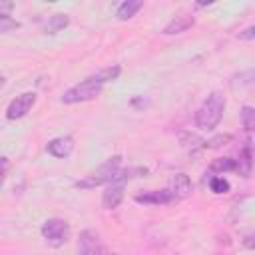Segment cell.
Listing matches in <instances>:
<instances>
[{"label": "cell", "mask_w": 255, "mask_h": 255, "mask_svg": "<svg viewBox=\"0 0 255 255\" xmlns=\"http://www.w3.org/2000/svg\"><path fill=\"white\" fill-rule=\"evenodd\" d=\"M239 116H241V126L247 131H255V108L243 106L241 112H239Z\"/></svg>", "instance_id": "obj_17"}, {"label": "cell", "mask_w": 255, "mask_h": 255, "mask_svg": "<svg viewBox=\"0 0 255 255\" xmlns=\"http://www.w3.org/2000/svg\"><path fill=\"white\" fill-rule=\"evenodd\" d=\"M241 243L247 247V249H255V231H251V233H247V235H243V239H241Z\"/></svg>", "instance_id": "obj_22"}, {"label": "cell", "mask_w": 255, "mask_h": 255, "mask_svg": "<svg viewBox=\"0 0 255 255\" xmlns=\"http://www.w3.org/2000/svg\"><path fill=\"white\" fill-rule=\"evenodd\" d=\"M141 6H143L141 0H126V2H122V4L118 6L116 18H118V20H129L131 16H135V12H137Z\"/></svg>", "instance_id": "obj_14"}, {"label": "cell", "mask_w": 255, "mask_h": 255, "mask_svg": "<svg viewBox=\"0 0 255 255\" xmlns=\"http://www.w3.org/2000/svg\"><path fill=\"white\" fill-rule=\"evenodd\" d=\"M102 90H104V84H102V82H98L94 76H90V78L82 80L80 84L72 86L70 90H66V92L62 94V102H64V104L88 102V100L98 98V96L102 94Z\"/></svg>", "instance_id": "obj_3"}, {"label": "cell", "mask_w": 255, "mask_h": 255, "mask_svg": "<svg viewBox=\"0 0 255 255\" xmlns=\"http://www.w3.org/2000/svg\"><path fill=\"white\" fill-rule=\"evenodd\" d=\"M102 255H108V253H106V251H104V253H102Z\"/></svg>", "instance_id": "obj_25"}, {"label": "cell", "mask_w": 255, "mask_h": 255, "mask_svg": "<svg viewBox=\"0 0 255 255\" xmlns=\"http://www.w3.org/2000/svg\"><path fill=\"white\" fill-rule=\"evenodd\" d=\"M209 187H211L213 193H227V191H229V181L217 175V177H211Z\"/></svg>", "instance_id": "obj_19"}, {"label": "cell", "mask_w": 255, "mask_h": 255, "mask_svg": "<svg viewBox=\"0 0 255 255\" xmlns=\"http://www.w3.org/2000/svg\"><path fill=\"white\" fill-rule=\"evenodd\" d=\"M120 165H122V155H112L96 171H92L84 179H78L76 181V187H80V189H92V187L108 185V183H112L116 179V175L120 171Z\"/></svg>", "instance_id": "obj_2"}, {"label": "cell", "mask_w": 255, "mask_h": 255, "mask_svg": "<svg viewBox=\"0 0 255 255\" xmlns=\"http://www.w3.org/2000/svg\"><path fill=\"white\" fill-rule=\"evenodd\" d=\"M68 24H70L68 14H52V16H48V20L44 22V32H46V34H56V32L64 30Z\"/></svg>", "instance_id": "obj_13"}, {"label": "cell", "mask_w": 255, "mask_h": 255, "mask_svg": "<svg viewBox=\"0 0 255 255\" xmlns=\"http://www.w3.org/2000/svg\"><path fill=\"white\" fill-rule=\"evenodd\" d=\"M251 141H247L243 145V149L239 151V159H235V171L243 177H247L251 173V167H253V153H251Z\"/></svg>", "instance_id": "obj_12"}, {"label": "cell", "mask_w": 255, "mask_h": 255, "mask_svg": "<svg viewBox=\"0 0 255 255\" xmlns=\"http://www.w3.org/2000/svg\"><path fill=\"white\" fill-rule=\"evenodd\" d=\"M209 169L215 173H223V171H235V159L233 157H217L209 163Z\"/></svg>", "instance_id": "obj_16"}, {"label": "cell", "mask_w": 255, "mask_h": 255, "mask_svg": "<svg viewBox=\"0 0 255 255\" xmlns=\"http://www.w3.org/2000/svg\"><path fill=\"white\" fill-rule=\"evenodd\" d=\"M137 203H143V205H163V203H169L173 201V193L169 189H151V191H143V193H137L133 197Z\"/></svg>", "instance_id": "obj_8"}, {"label": "cell", "mask_w": 255, "mask_h": 255, "mask_svg": "<svg viewBox=\"0 0 255 255\" xmlns=\"http://www.w3.org/2000/svg\"><path fill=\"white\" fill-rule=\"evenodd\" d=\"M124 187H126V181H120V179H114L112 183H108L102 193V205L106 209H116L124 199Z\"/></svg>", "instance_id": "obj_6"}, {"label": "cell", "mask_w": 255, "mask_h": 255, "mask_svg": "<svg viewBox=\"0 0 255 255\" xmlns=\"http://www.w3.org/2000/svg\"><path fill=\"white\" fill-rule=\"evenodd\" d=\"M12 28H18V22L16 20H12L10 18V14L6 16V14H0V32H10Z\"/></svg>", "instance_id": "obj_20"}, {"label": "cell", "mask_w": 255, "mask_h": 255, "mask_svg": "<svg viewBox=\"0 0 255 255\" xmlns=\"http://www.w3.org/2000/svg\"><path fill=\"white\" fill-rule=\"evenodd\" d=\"M195 24V18L191 14H177L165 28H163V34L171 36V34H181L185 30H189L191 26Z\"/></svg>", "instance_id": "obj_11"}, {"label": "cell", "mask_w": 255, "mask_h": 255, "mask_svg": "<svg viewBox=\"0 0 255 255\" xmlns=\"http://www.w3.org/2000/svg\"><path fill=\"white\" fill-rule=\"evenodd\" d=\"M239 38H241V40H253V38H255V24H253V26H247L245 30H241V32H239Z\"/></svg>", "instance_id": "obj_23"}, {"label": "cell", "mask_w": 255, "mask_h": 255, "mask_svg": "<svg viewBox=\"0 0 255 255\" xmlns=\"http://www.w3.org/2000/svg\"><path fill=\"white\" fill-rule=\"evenodd\" d=\"M179 141H181V145H183L189 153H197L199 149L207 147V141H203V139H201V137H197L195 133H181Z\"/></svg>", "instance_id": "obj_15"}, {"label": "cell", "mask_w": 255, "mask_h": 255, "mask_svg": "<svg viewBox=\"0 0 255 255\" xmlns=\"http://www.w3.org/2000/svg\"><path fill=\"white\" fill-rule=\"evenodd\" d=\"M175 199H185L189 193H191V179L189 175L185 173H175L171 179H169V187H167Z\"/></svg>", "instance_id": "obj_10"}, {"label": "cell", "mask_w": 255, "mask_h": 255, "mask_svg": "<svg viewBox=\"0 0 255 255\" xmlns=\"http://www.w3.org/2000/svg\"><path fill=\"white\" fill-rule=\"evenodd\" d=\"M229 139H231V135H229V133H221V135H215V137H211V139L207 141V147H219V145H225Z\"/></svg>", "instance_id": "obj_21"}, {"label": "cell", "mask_w": 255, "mask_h": 255, "mask_svg": "<svg viewBox=\"0 0 255 255\" xmlns=\"http://www.w3.org/2000/svg\"><path fill=\"white\" fill-rule=\"evenodd\" d=\"M104 249L100 245L98 233L92 229H86L80 233V241H78V255H102Z\"/></svg>", "instance_id": "obj_7"}, {"label": "cell", "mask_w": 255, "mask_h": 255, "mask_svg": "<svg viewBox=\"0 0 255 255\" xmlns=\"http://www.w3.org/2000/svg\"><path fill=\"white\" fill-rule=\"evenodd\" d=\"M120 66H112V68H104V70H100L98 74H94V78L98 80V82H102V84H108V82H114L118 76H120Z\"/></svg>", "instance_id": "obj_18"}, {"label": "cell", "mask_w": 255, "mask_h": 255, "mask_svg": "<svg viewBox=\"0 0 255 255\" xmlns=\"http://www.w3.org/2000/svg\"><path fill=\"white\" fill-rule=\"evenodd\" d=\"M72 149H74V139H72L70 135L54 137V139H52V141H48V145H46V151H48L50 155L58 157V159L68 157V155L72 153Z\"/></svg>", "instance_id": "obj_9"}, {"label": "cell", "mask_w": 255, "mask_h": 255, "mask_svg": "<svg viewBox=\"0 0 255 255\" xmlns=\"http://www.w3.org/2000/svg\"><path fill=\"white\" fill-rule=\"evenodd\" d=\"M42 237L52 245V247H62L70 239V225L62 217H50L42 225Z\"/></svg>", "instance_id": "obj_4"}, {"label": "cell", "mask_w": 255, "mask_h": 255, "mask_svg": "<svg viewBox=\"0 0 255 255\" xmlns=\"http://www.w3.org/2000/svg\"><path fill=\"white\" fill-rule=\"evenodd\" d=\"M223 112H225V96L221 92H211L195 112V126L199 129H213L221 122Z\"/></svg>", "instance_id": "obj_1"}, {"label": "cell", "mask_w": 255, "mask_h": 255, "mask_svg": "<svg viewBox=\"0 0 255 255\" xmlns=\"http://www.w3.org/2000/svg\"><path fill=\"white\" fill-rule=\"evenodd\" d=\"M14 8V2H0V14H6L8 16V12Z\"/></svg>", "instance_id": "obj_24"}, {"label": "cell", "mask_w": 255, "mask_h": 255, "mask_svg": "<svg viewBox=\"0 0 255 255\" xmlns=\"http://www.w3.org/2000/svg\"><path fill=\"white\" fill-rule=\"evenodd\" d=\"M34 104H36V94H34V92H24V94L16 96V98L8 104V108H6V118H8V120H20V118H24V116L32 110Z\"/></svg>", "instance_id": "obj_5"}]
</instances>
